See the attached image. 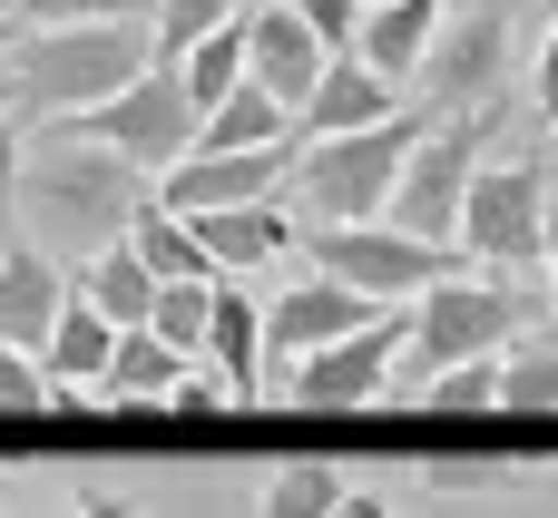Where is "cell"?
<instances>
[{"label": "cell", "mask_w": 558, "mask_h": 518, "mask_svg": "<svg viewBox=\"0 0 558 518\" xmlns=\"http://www.w3.org/2000/svg\"><path fill=\"white\" fill-rule=\"evenodd\" d=\"M363 10H373V0H363Z\"/></svg>", "instance_id": "41"}, {"label": "cell", "mask_w": 558, "mask_h": 518, "mask_svg": "<svg viewBox=\"0 0 558 518\" xmlns=\"http://www.w3.org/2000/svg\"><path fill=\"white\" fill-rule=\"evenodd\" d=\"M0 518H39V509H0Z\"/></svg>", "instance_id": "40"}, {"label": "cell", "mask_w": 558, "mask_h": 518, "mask_svg": "<svg viewBox=\"0 0 558 518\" xmlns=\"http://www.w3.org/2000/svg\"><path fill=\"white\" fill-rule=\"evenodd\" d=\"M500 98H481V108H441L432 118V137L412 147V166H402V186H392V225L402 235H422V245H461V196H471V176H481V147L500 137Z\"/></svg>", "instance_id": "5"}, {"label": "cell", "mask_w": 558, "mask_h": 518, "mask_svg": "<svg viewBox=\"0 0 558 518\" xmlns=\"http://www.w3.org/2000/svg\"><path fill=\"white\" fill-rule=\"evenodd\" d=\"M539 323H558L549 294H530V284H510V274H451V284H432V294L412 304V343H402L392 382L422 392V382H441L451 362L510 353V343L539 333Z\"/></svg>", "instance_id": "3"}, {"label": "cell", "mask_w": 558, "mask_h": 518, "mask_svg": "<svg viewBox=\"0 0 558 518\" xmlns=\"http://www.w3.org/2000/svg\"><path fill=\"white\" fill-rule=\"evenodd\" d=\"M530 108L558 127V0H549V20H539V59H530Z\"/></svg>", "instance_id": "33"}, {"label": "cell", "mask_w": 558, "mask_h": 518, "mask_svg": "<svg viewBox=\"0 0 558 518\" xmlns=\"http://www.w3.org/2000/svg\"><path fill=\"white\" fill-rule=\"evenodd\" d=\"M412 402H422V411H500V353L451 362V372H441V382H422Z\"/></svg>", "instance_id": "29"}, {"label": "cell", "mask_w": 558, "mask_h": 518, "mask_svg": "<svg viewBox=\"0 0 558 518\" xmlns=\"http://www.w3.org/2000/svg\"><path fill=\"white\" fill-rule=\"evenodd\" d=\"M137 69H157V39L137 20H88V29H20V49L0 59V88H10V118H88L108 108Z\"/></svg>", "instance_id": "2"}, {"label": "cell", "mask_w": 558, "mask_h": 518, "mask_svg": "<svg viewBox=\"0 0 558 518\" xmlns=\"http://www.w3.org/2000/svg\"><path fill=\"white\" fill-rule=\"evenodd\" d=\"M304 10V29L333 49V59H353V39H363V0H294Z\"/></svg>", "instance_id": "32"}, {"label": "cell", "mask_w": 558, "mask_h": 518, "mask_svg": "<svg viewBox=\"0 0 558 518\" xmlns=\"http://www.w3.org/2000/svg\"><path fill=\"white\" fill-rule=\"evenodd\" d=\"M500 411H558V323H539V333H520L510 353H500Z\"/></svg>", "instance_id": "24"}, {"label": "cell", "mask_w": 558, "mask_h": 518, "mask_svg": "<svg viewBox=\"0 0 558 518\" xmlns=\"http://www.w3.org/2000/svg\"><path fill=\"white\" fill-rule=\"evenodd\" d=\"M206 362H216V382L235 392V411L265 392V304H255L235 274H216V304H206Z\"/></svg>", "instance_id": "16"}, {"label": "cell", "mask_w": 558, "mask_h": 518, "mask_svg": "<svg viewBox=\"0 0 558 518\" xmlns=\"http://www.w3.org/2000/svg\"><path fill=\"white\" fill-rule=\"evenodd\" d=\"M255 0H157V20H147V39H157V59L177 69L196 39H216V29H235Z\"/></svg>", "instance_id": "25"}, {"label": "cell", "mask_w": 558, "mask_h": 518, "mask_svg": "<svg viewBox=\"0 0 558 518\" xmlns=\"http://www.w3.org/2000/svg\"><path fill=\"white\" fill-rule=\"evenodd\" d=\"M0 411H59V382L29 353H10V343H0Z\"/></svg>", "instance_id": "31"}, {"label": "cell", "mask_w": 558, "mask_h": 518, "mask_svg": "<svg viewBox=\"0 0 558 518\" xmlns=\"http://www.w3.org/2000/svg\"><path fill=\"white\" fill-rule=\"evenodd\" d=\"M422 490L432 499H490V490H520L510 460H422Z\"/></svg>", "instance_id": "30"}, {"label": "cell", "mask_w": 558, "mask_h": 518, "mask_svg": "<svg viewBox=\"0 0 558 518\" xmlns=\"http://www.w3.org/2000/svg\"><path fill=\"white\" fill-rule=\"evenodd\" d=\"M549 304H558V196H549Z\"/></svg>", "instance_id": "38"}, {"label": "cell", "mask_w": 558, "mask_h": 518, "mask_svg": "<svg viewBox=\"0 0 558 518\" xmlns=\"http://www.w3.org/2000/svg\"><path fill=\"white\" fill-rule=\"evenodd\" d=\"M441 20H451V0H373V10H363L353 59H363L373 78L412 88V78H422V59H432V39H441Z\"/></svg>", "instance_id": "17"}, {"label": "cell", "mask_w": 558, "mask_h": 518, "mask_svg": "<svg viewBox=\"0 0 558 518\" xmlns=\"http://www.w3.org/2000/svg\"><path fill=\"white\" fill-rule=\"evenodd\" d=\"M402 343H412V304L383 313V323H363V333H343V343H324V353H304L284 372V402L294 411H363V402H383Z\"/></svg>", "instance_id": "9"}, {"label": "cell", "mask_w": 558, "mask_h": 518, "mask_svg": "<svg viewBox=\"0 0 558 518\" xmlns=\"http://www.w3.org/2000/svg\"><path fill=\"white\" fill-rule=\"evenodd\" d=\"M206 304H216V274H206V284H157V313H147V333H157L167 353L206 362Z\"/></svg>", "instance_id": "27"}, {"label": "cell", "mask_w": 558, "mask_h": 518, "mask_svg": "<svg viewBox=\"0 0 558 518\" xmlns=\"http://www.w3.org/2000/svg\"><path fill=\"white\" fill-rule=\"evenodd\" d=\"M186 225H196V245H206V264H216V274H245V264H265V255H294V235H304L275 196L226 206V215H186Z\"/></svg>", "instance_id": "18"}, {"label": "cell", "mask_w": 558, "mask_h": 518, "mask_svg": "<svg viewBox=\"0 0 558 518\" xmlns=\"http://www.w3.org/2000/svg\"><path fill=\"white\" fill-rule=\"evenodd\" d=\"M59 313H69V264L49 245H29V235H0V343L39 362Z\"/></svg>", "instance_id": "14"}, {"label": "cell", "mask_w": 558, "mask_h": 518, "mask_svg": "<svg viewBox=\"0 0 558 518\" xmlns=\"http://www.w3.org/2000/svg\"><path fill=\"white\" fill-rule=\"evenodd\" d=\"M10 196H20V118L0 98V215H10Z\"/></svg>", "instance_id": "35"}, {"label": "cell", "mask_w": 558, "mask_h": 518, "mask_svg": "<svg viewBox=\"0 0 558 518\" xmlns=\"http://www.w3.org/2000/svg\"><path fill=\"white\" fill-rule=\"evenodd\" d=\"M500 78H510V10L500 0L451 10L441 39H432V59H422L432 108H481V98H500Z\"/></svg>", "instance_id": "10"}, {"label": "cell", "mask_w": 558, "mask_h": 518, "mask_svg": "<svg viewBox=\"0 0 558 518\" xmlns=\"http://www.w3.org/2000/svg\"><path fill=\"white\" fill-rule=\"evenodd\" d=\"M333 518H402V509H392L383 490H343V509H333Z\"/></svg>", "instance_id": "37"}, {"label": "cell", "mask_w": 558, "mask_h": 518, "mask_svg": "<svg viewBox=\"0 0 558 518\" xmlns=\"http://www.w3.org/2000/svg\"><path fill=\"white\" fill-rule=\"evenodd\" d=\"M177 78H186V98H196V118H206V108L245 78V20H235V29H216V39H196V49L177 59Z\"/></svg>", "instance_id": "26"}, {"label": "cell", "mask_w": 558, "mask_h": 518, "mask_svg": "<svg viewBox=\"0 0 558 518\" xmlns=\"http://www.w3.org/2000/svg\"><path fill=\"white\" fill-rule=\"evenodd\" d=\"M128 255H137L157 284H206V274H216V264H206V245H196V225H186V215H167V206H157V186H147V206L128 215Z\"/></svg>", "instance_id": "22"}, {"label": "cell", "mask_w": 558, "mask_h": 518, "mask_svg": "<svg viewBox=\"0 0 558 518\" xmlns=\"http://www.w3.org/2000/svg\"><path fill=\"white\" fill-rule=\"evenodd\" d=\"M69 518H137V499H128V490H78Z\"/></svg>", "instance_id": "36"}, {"label": "cell", "mask_w": 558, "mask_h": 518, "mask_svg": "<svg viewBox=\"0 0 558 518\" xmlns=\"http://www.w3.org/2000/svg\"><path fill=\"white\" fill-rule=\"evenodd\" d=\"M275 186H294V137L284 147H245V157H177L157 176V206L167 215H226V206H255Z\"/></svg>", "instance_id": "13"}, {"label": "cell", "mask_w": 558, "mask_h": 518, "mask_svg": "<svg viewBox=\"0 0 558 518\" xmlns=\"http://www.w3.org/2000/svg\"><path fill=\"white\" fill-rule=\"evenodd\" d=\"M177 372H186V353H167L157 333H118V353L98 372V411H167Z\"/></svg>", "instance_id": "19"}, {"label": "cell", "mask_w": 558, "mask_h": 518, "mask_svg": "<svg viewBox=\"0 0 558 518\" xmlns=\"http://www.w3.org/2000/svg\"><path fill=\"white\" fill-rule=\"evenodd\" d=\"M363 323H383L373 294H353V284H333V274H304V284L265 294V372H294L304 353H324V343H343V333H363Z\"/></svg>", "instance_id": "11"}, {"label": "cell", "mask_w": 558, "mask_h": 518, "mask_svg": "<svg viewBox=\"0 0 558 518\" xmlns=\"http://www.w3.org/2000/svg\"><path fill=\"white\" fill-rule=\"evenodd\" d=\"M167 411H186V421H206V411H235V392H226L216 372H196V362H186V372H177V392H167Z\"/></svg>", "instance_id": "34"}, {"label": "cell", "mask_w": 558, "mask_h": 518, "mask_svg": "<svg viewBox=\"0 0 558 518\" xmlns=\"http://www.w3.org/2000/svg\"><path fill=\"white\" fill-rule=\"evenodd\" d=\"M59 127H78L88 147H118L147 186L177 166V157H196V98H186V78L157 59V69H137L108 108H88V118H59Z\"/></svg>", "instance_id": "8"}, {"label": "cell", "mask_w": 558, "mask_h": 518, "mask_svg": "<svg viewBox=\"0 0 558 518\" xmlns=\"http://www.w3.org/2000/svg\"><path fill=\"white\" fill-rule=\"evenodd\" d=\"M20 225H29V245L39 235H59V245H78V264L88 255H108L118 235H128V215L147 206V176L118 157V147H88L78 127H49V137H29L20 147Z\"/></svg>", "instance_id": "1"}, {"label": "cell", "mask_w": 558, "mask_h": 518, "mask_svg": "<svg viewBox=\"0 0 558 518\" xmlns=\"http://www.w3.org/2000/svg\"><path fill=\"white\" fill-rule=\"evenodd\" d=\"M441 108H402L363 137H324V147H294V196H304V225H373L412 166V147L432 137Z\"/></svg>", "instance_id": "4"}, {"label": "cell", "mask_w": 558, "mask_h": 518, "mask_svg": "<svg viewBox=\"0 0 558 518\" xmlns=\"http://www.w3.org/2000/svg\"><path fill=\"white\" fill-rule=\"evenodd\" d=\"M324 69H333V49L304 29L294 0H255V10H245V78H255L284 118H304V98H314Z\"/></svg>", "instance_id": "12"}, {"label": "cell", "mask_w": 558, "mask_h": 518, "mask_svg": "<svg viewBox=\"0 0 558 518\" xmlns=\"http://www.w3.org/2000/svg\"><path fill=\"white\" fill-rule=\"evenodd\" d=\"M294 245H304V264H314V274H333V284L373 294L383 313H402V304H422L432 284L471 274V255H461V245H422V235H402V225H304Z\"/></svg>", "instance_id": "6"}, {"label": "cell", "mask_w": 558, "mask_h": 518, "mask_svg": "<svg viewBox=\"0 0 558 518\" xmlns=\"http://www.w3.org/2000/svg\"><path fill=\"white\" fill-rule=\"evenodd\" d=\"M294 137V118L255 88V78H235L206 118H196V157H245V147H284Z\"/></svg>", "instance_id": "20"}, {"label": "cell", "mask_w": 558, "mask_h": 518, "mask_svg": "<svg viewBox=\"0 0 558 518\" xmlns=\"http://www.w3.org/2000/svg\"><path fill=\"white\" fill-rule=\"evenodd\" d=\"M383 118H402V88H392V78H373L363 59H333V69L314 78L304 118H294V147H324V137H363V127H383Z\"/></svg>", "instance_id": "15"}, {"label": "cell", "mask_w": 558, "mask_h": 518, "mask_svg": "<svg viewBox=\"0 0 558 518\" xmlns=\"http://www.w3.org/2000/svg\"><path fill=\"white\" fill-rule=\"evenodd\" d=\"M69 284H78V304H98V313H108L118 333H147V313H157V274H147V264L128 255V235H118L108 255H88V264H78Z\"/></svg>", "instance_id": "21"}, {"label": "cell", "mask_w": 558, "mask_h": 518, "mask_svg": "<svg viewBox=\"0 0 558 518\" xmlns=\"http://www.w3.org/2000/svg\"><path fill=\"white\" fill-rule=\"evenodd\" d=\"M461 255L490 274H530L549 264V166L539 157H500L471 176L461 196Z\"/></svg>", "instance_id": "7"}, {"label": "cell", "mask_w": 558, "mask_h": 518, "mask_svg": "<svg viewBox=\"0 0 558 518\" xmlns=\"http://www.w3.org/2000/svg\"><path fill=\"white\" fill-rule=\"evenodd\" d=\"M343 470L333 460H275V480L255 490V518H333L343 509Z\"/></svg>", "instance_id": "23"}, {"label": "cell", "mask_w": 558, "mask_h": 518, "mask_svg": "<svg viewBox=\"0 0 558 518\" xmlns=\"http://www.w3.org/2000/svg\"><path fill=\"white\" fill-rule=\"evenodd\" d=\"M10 49H20V20H10V10H0V59H10Z\"/></svg>", "instance_id": "39"}, {"label": "cell", "mask_w": 558, "mask_h": 518, "mask_svg": "<svg viewBox=\"0 0 558 518\" xmlns=\"http://www.w3.org/2000/svg\"><path fill=\"white\" fill-rule=\"evenodd\" d=\"M20 29H88V20H157V0H0Z\"/></svg>", "instance_id": "28"}]
</instances>
